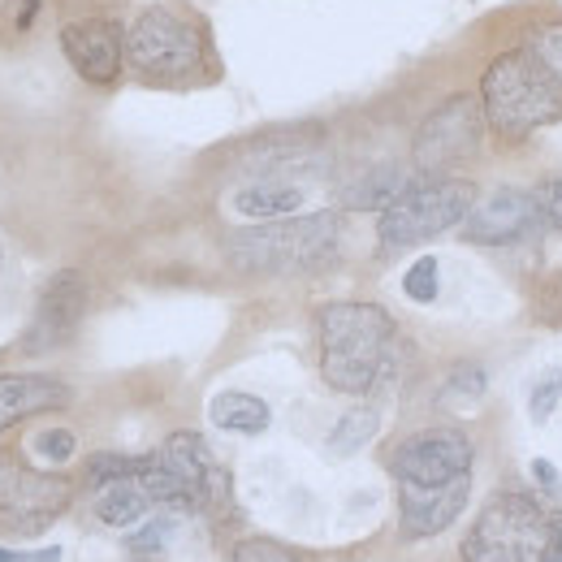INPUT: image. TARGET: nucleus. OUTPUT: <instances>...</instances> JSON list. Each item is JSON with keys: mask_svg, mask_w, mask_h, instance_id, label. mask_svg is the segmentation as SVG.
<instances>
[{"mask_svg": "<svg viewBox=\"0 0 562 562\" xmlns=\"http://www.w3.org/2000/svg\"><path fill=\"white\" fill-rule=\"evenodd\" d=\"M321 338V376L334 394H372L394 368V316L381 303L334 299L316 312Z\"/></svg>", "mask_w": 562, "mask_h": 562, "instance_id": "obj_1", "label": "nucleus"}, {"mask_svg": "<svg viewBox=\"0 0 562 562\" xmlns=\"http://www.w3.org/2000/svg\"><path fill=\"white\" fill-rule=\"evenodd\" d=\"M481 104L497 143H524L537 131L562 122L559 78L537 61L528 44H510L481 74Z\"/></svg>", "mask_w": 562, "mask_h": 562, "instance_id": "obj_2", "label": "nucleus"}, {"mask_svg": "<svg viewBox=\"0 0 562 562\" xmlns=\"http://www.w3.org/2000/svg\"><path fill=\"white\" fill-rule=\"evenodd\" d=\"M342 221L338 212H299L281 221H256L225 234V260L243 273H312L338 256Z\"/></svg>", "mask_w": 562, "mask_h": 562, "instance_id": "obj_3", "label": "nucleus"}, {"mask_svg": "<svg viewBox=\"0 0 562 562\" xmlns=\"http://www.w3.org/2000/svg\"><path fill=\"white\" fill-rule=\"evenodd\" d=\"M126 66L143 82L182 87L204 78L212 66V44L204 22H195L182 9L147 4L139 18L126 26Z\"/></svg>", "mask_w": 562, "mask_h": 562, "instance_id": "obj_4", "label": "nucleus"}, {"mask_svg": "<svg viewBox=\"0 0 562 562\" xmlns=\"http://www.w3.org/2000/svg\"><path fill=\"white\" fill-rule=\"evenodd\" d=\"M476 182L454 178V173H416L407 191L381 212L376 221V243L385 256L412 251L428 238H441L468 221L476 209Z\"/></svg>", "mask_w": 562, "mask_h": 562, "instance_id": "obj_5", "label": "nucleus"}, {"mask_svg": "<svg viewBox=\"0 0 562 562\" xmlns=\"http://www.w3.org/2000/svg\"><path fill=\"white\" fill-rule=\"evenodd\" d=\"M554 546V515L519 490L493 493L463 537V562H546Z\"/></svg>", "mask_w": 562, "mask_h": 562, "instance_id": "obj_6", "label": "nucleus"}, {"mask_svg": "<svg viewBox=\"0 0 562 562\" xmlns=\"http://www.w3.org/2000/svg\"><path fill=\"white\" fill-rule=\"evenodd\" d=\"M485 135H490V122H485L481 91H454L437 109H428L416 126L412 165L416 173H450L481 151Z\"/></svg>", "mask_w": 562, "mask_h": 562, "instance_id": "obj_7", "label": "nucleus"}, {"mask_svg": "<svg viewBox=\"0 0 562 562\" xmlns=\"http://www.w3.org/2000/svg\"><path fill=\"white\" fill-rule=\"evenodd\" d=\"M472 463H476V446L454 424L416 428L390 450V472L403 485H450L459 476H472Z\"/></svg>", "mask_w": 562, "mask_h": 562, "instance_id": "obj_8", "label": "nucleus"}, {"mask_svg": "<svg viewBox=\"0 0 562 562\" xmlns=\"http://www.w3.org/2000/svg\"><path fill=\"white\" fill-rule=\"evenodd\" d=\"M74 502V485L57 472L35 468H0V532L4 537H40L57 524Z\"/></svg>", "mask_w": 562, "mask_h": 562, "instance_id": "obj_9", "label": "nucleus"}, {"mask_svg": "<svg viewBox=\"0 0 562 562\" xmlns=\"http://www.w3.org/2000/svg\"><path fill=\"white\" fill-rule=\"evenodd\" d=\"M156 454L169 468V476L178 481L187 515H225L229 510V472L216 463V454L200 432L178 428L160 441Z\"/></svg>", "mask_w": 562, "mask_h": 562, "instance_id": "obj_10", "label": "nucleus"}, {"mask_svg": "<svg viewBox=\"0 0 562 562\" xmlns=\"http://www.w3.org/2000/svg\"><path fill=\"white\" fill-rule=\"evenodd\" d=\"M87 303H91L87 278L78 269H57L53 278L44 281V290H40V303H35L31 325H26L22 351L48 355L70 347L78 325H82V316H87Z\"/></svg>", "mask_w": 562, "mask_h": 562, "instance_id": "obj_11", "label": "nucleus"}, {"mask_svg": "<svg viewBox=\"0 0 562 562\" xmlns=\"http://www.w3.org/2000/svg\"><path fill=\"white\" fill-rule=\"evenodd\" d=\"M74 74L91 87H117L126 70V26L117 18H70L57 35Z\"/></svg>", "mask_w": 562, "mask_h": 562, "instance_id": "obj_12", "label": "nucleus"}, {"mask_svg": "<svg viewBox=\"0 0 562 562\" xmlns=\"http://www.w3.org/2000/svg\"><path fill=\"white\" fill-rule=\"evenodd\" d=\"M541 225L546 221H541L532 187H493L459 225V238L472 247H515V243L532 238Z\"/></svg>", "mask_w": 562, "mask_h": 562, "instance_id": "obj_13", "label": "nucleus"}, {"mask_svg": "<svg viewBox=\"0 0 562 562\" xmlns=\"http://www.w3.org/2000/svg\"><path fill=\"white\" fill-rule=\"evenodd\" d=\"M472 497V476H459L450 485H403L398 481V532L407 541H428L446 532Z\"/></svg>", "mask_w": 562, "mask_h": 562, "instance_id": "obj_14", "label": "nucleus"}, {"mask_svg": "<svg viewBox=\"0 0 562 562\" xmlns=\"http://www.w3.org/2000/svg\"><path fill=\"white\" fill-rule=\"evenodd\" d=\"M74 390L48 372H0V432L44 412L70 407Z\"/></svg>", "mask_w": 562, "mask_h": 562, "instance_id": "obj_15", "label": "nucleus"}, {"mask_svg": "<svg viewBox=\"0 0 562 562\" xmlns=\"http://www.w3.org/2000/svg\"><path fill=\"white\" fill-rule=\"evenodd\" d=\"M307 200V187L303 182H290L281 173H265V178H251L243 182L234 195H229V209L247 221H281V216H299Z\"/></svg>", "mask_w": 562, "mask_h": 562, "instance_id": "obj_16", "label": "nucleus"}, {"mask_svg": "<svg viewBox=\"0 0 562 562\" xmlns=\"http://www.w3.org/2000/svg\"><path fill=\"white\" fill-rule=\"evenodd\" d=\"M407 182H412V173L403 169V165H394V160H385V165H372L368 173H359L351 187L342 191V209L351 212H385L403 191H407Z\"/></svg>", "mask_w": 562, "mask_h": 562, "instance_id": "obj_17", "label": "nucleus"}, {"mask_svg": "<svg viewBox=\"0 0 562 562\" xmlns=\"http://www.w3.org/2000/svg\"><path fill=\"white\" fill-rule=\"evenodd\" d=\"M209 420L221 428V432H238V437H260L269 424H273V412L265 398L247 394V390H221L209 403Z\"/></svg>", "mask_w": 562, "mask_h": 562, "instance_id": "obj_18", "label": "nucleus"}, {"mask_svg": "<svg viewBox=\"0 0 562 562\" xmlns=\"http://www.w3.org/2000/svg\"><path fill=\"white\" fill-rule=\"evenodd\" d=\"M151 510H156V502L147 497L139 476H126V481H113V485L95 490V519L104 528H135Z\"/></svg>", "mask_w": 562, "mask_h": 562, "instance_id": "obj_19", "label": "nucleus"}, {"mask_svg": "<svg viewBox=\"0 0 562 562\" xmlns=\"http://www.w3.org/2000/svg\"><path fill=\"white\" fill-rule=\"evenodd\" d=\"M376 428H381V416H376V407H351V412H342L338 424L329 428V441H325V450L334 454V459H351L359 454L372 437H376Z\"/></svg>", "mask_w": 562, "mask_h": 562, "instance_id": "obj_20", "label": "nucleus"}, {"mask_svg": "<svg viewBox=\"0 0 562 562\" xmlns=\"http://www.w3.org/2000/svg\"><path fill=\"white\" fill-rule=\"evenodd\" d=\"M490 390V372L481 363H454L446 372V385H441V403H481Z\"/></svg>", "mask_w": 562, "mask_h": 562, "instance_id": "obj_21", "label": "nucleus"}, {"mask_svg": "<svg viewBox=\"0 0 562 562\" xmlns=\"http://www.w3.org/2000/svg\"><path fill=\"white\" fill-rule=\"evenodd\" d=\"M524 44L537 53V61L554 74L562 87V18H541V22H532Z\"/></svg>", "mask_w": 562, "mask_h": 562, "instance_id": "obj_22", "label": "nucleus"}, {"mask_svg": "<svg viewBox=\"0 0 562 562\" xmlns=\"http://www.w3.org/2000/svg\"><path fill=\"white\" fill-rule=\"evenodd\" d=\"M139 468H143V454H113V450H104V454H91L87 459V485L91 490H104L113 481L139 476Z\"/></svg>", "mask_w": 562, "mask_h": 562, "instance_id": "obj_23", "label": "nucleus"}, {"mask_svg": "<svg viewBox=\"0 0 562 562\" xmlns=\"http://www.w3.org/2000/svg\"><path fill=\"white\" fill-rule=\"evenodd\" d=\"M403 294L412 303H437V294H441V265H437V256H420L403 273Z\"/></svg>", "mask_w": 562, "mask_h": 562, "instance_id": "obj_24", "label": "nucleus"}, {"mask_svg": "<svg viewBox=\"0 0 562 562\" xmlns=\"http://www.w3.org/2000/svg\"><path fill=\"white\" fill-rule=\"evenodd\" d=\"M559 403H562V368H546L537 376L532 394H528V416H532V424L550 420L559 412Z\"/></svg>", "mask_w": 562, "mask_h": 562, "instance_id": "obj_25", "label": "nucleus"}, {"mask_svg": "<svg viewBox=\"0 0 562 562\" xmlns=\"http://www.w3.org/2000/svg\"><path fill=\"white\" fill-rule=\"evenodd\" d=\"M173 532H178V519H173V515H151L139 532L126 541V550H131V554H139V559L160 554V550L173 541Z\"/></svg>", "mask_w": 562, "mask_h": 562, "instance_id": "obj_26", "label": "nucleus"}, {"mask_svg": "<svg viewBox=\"0 0 562 562\" xmlns=\"http://www.w3.org/2000/svg\"><path fill=\"white\" fill-rule=\"evenodd\" d=\"M229 562H303V559L290 554L278 541H269V537H243V541L234 546Z\"/></svg>", "mask_w": 562, "mask_h": 562, "instance_id": "obj_27", "label": "nucleus"}, {"mask_svg": "<svg viewBox=\"0 0 562 562\" xmlns=\"http://www.w3.org/2000/svg\"><path fill=\"white\" fill-rule=\"evenodd\" d=\"M532 195H537L541 221H546L550 229H559V234H562V169H559V173H546V178L532 187Z\"/></svg>", "mask_w": 562, "mask_h": 562, "instance_id": "obj_28", "label": "nucleus"}, {"mask_svg": "<svg viewBox=\"0 0 562 562\" xmlns=\"http://www.w3.org/2000/svg\"><path fill=\"white\" fill-rule=\"evenodd\" d=\"M74 446H78V441H74L70 428H48V432L35 437V450H40L48 463H66L74 454Z\"/></svg>", "mask_w": 562, "mask_h": 562, "instance_id": "obj_29", "label": "nucleus"}, {"mask_svg": "<svg viewBox=\"0 0 562 562\" xmlns=\"http://www.w3.org/2000/svg\"><path fill=\"white\" fill-rule=\"evenodd\" d=\"M40 0H4V18L13 22V31H31L35 18H40Z\"/></svg>", "mask_w": 562, "mask_h": 562, "instance_id": "obj_30", "label": "nucleus"}, {"mask_svg": "<svg viewBox=\"0 0 562 562\" xmlns=\"http://www.w3.org/2000/svg\"><path fill=\"white\" fill-rule=\"evenodd\" d=\"M0 562H61V546H44V550H9V546H0Z\"/></svg>", "mask_w": 562, "mask_h": 562, "instance_id": "obj_31", "label": "nucleus"}, {"mask_svg": "<svg viewBox=\"0 0 562 562\" xmlns=\"http://www.w3.org/2000/svg\"><path fill=\"white\" fill-rule=\"evenodd\" d=\"M528 472H532V481H537L541 490H559V468H554L550 459H532Z\"/></svg>", "mask_w": 562, "mask_h": 562, "instance_id": "obj_32", "label": "nucleus"}, {"mask_svg": "<svg viewBox=\"0 0 562 562\" xmlns=\"http://www.w3.org/2000/svg\"><path fill=\"white\" fill-rule=\"evenodd\" d=\"M546 562H562V510L554 515V546H550Z\"/></svg>", "mask_w": 562, "mask_h": 562, "instance_id": "obj_33", "label": "nucleus"}, {"mask_svg": "<svg viewBox=\"0 0 562 562\" xmlns=\"http://www.w3.org/2000/svg\"><path fill=\"white\" fill-rule=\"evenodd\" d=\"M0 260H4V251H0Z\"/></svg>", "mask_w": 562, "mask_h": 562, "instance_id": "obj_34", "label": "nucleus"}]
</instances>
